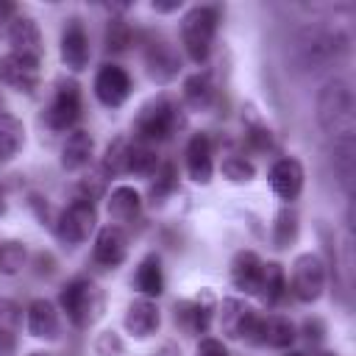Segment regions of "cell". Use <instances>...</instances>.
Wrapping results in <instances>:
<instances>
[{"instance_id": "cell-8", "label": "cell", "mask_w": 356, "mask_h": 356, "mask_svg": "<svg viewBox=\"0 0 356 356\" xmlns=\"http://www.w3.org/2000/svg\"><path fill=\"white\" fill-rule=\"evenodd\" d=\"M81 120V86L75 81H61L50 106L44 108V122L50 131H72Z\"/></svg>"}, {"instance_id": "cell-13", "label": "cell", "mask_w": 356, "mask_h": 356, "mask_svg": "<svg viewBox=\"0 0 356 356\" xmlns=\"http://www.w3.org/2000/svg\"><path fill=\"white\" fill-rule=\"evenodd\" d=\"M303 184H306V172L295 156H284L270 167V186L286 206H292L300 197Z\"/></svg>"}, {"instance_id": "cell-46", "label": "cell", "mask_w": 356, "mask_h": 356, "mask_svg": "<svg viewBox=\"0 0 356 356\" xmlns=\"http://www.w3.org/2000/svg\"><path fill=\"white\" fill-rule=\"evenodd\" d=\"M6 211H8V200H6V189L0 186V217H6Z\"/></svg>"}, {"instance_id": "cell-10", "label": "cell", "mask_w": 356, "mask_h": 356, "mask_svg": "<svg viewBox=\"0 0 356 356\" xmlns=\"http://www.w3.org/2000/svg\"><path fill=\"white\" fill-rule=\"evenodd\" d=\"M95 97L106 106V108H120L128 97H131V89H134V81L128 75L125 67L120 64H103L95 75Z\"/></svg>"}, {"instance_id": "cell-26", "label": "cell", "mask_w": 356, "mask_h": 356, "mask_svg": "<svg viewBox=\"0 0 356 356\" xmlns=\"http://www.w3.org/2000/svg\"><path fill=\"white\" fill-rule=\"evenodd\" d=\"M134 286L145 295V298H159L164 292V270H161V259L156 253H147L134 275Z\"/></svg>"}, {"instance_id": "cell-44", "label": "cell", "mask_w": 356, "mask_h": 356, "mask_svg": "<svg viewBox=\"0 0 356 356\" xmlns=\"http://www.w3.org/2000/svg\"><path fill=\"white\" fill-rule=\"evenodd\" d=\"M150 8L159 11V14H170V11H178L181 8V0L178 3H150Z\"/></svg>"}, {"instance_id": "cell-22", "label": "cell", "mask_w": 356, "mask_h": 356, "mask_svg": "<svg viewBox=\"0 0 356 356\" xmlns=\"http://www.w3.org/2000/svg\"><path fill=\"white\" fill-rule=\"evenodd\" d=\"M95 153V136L86 128H72L61 147V167L67 172H78L92 161Z\"/></svg>"}, {"instance_id": "cell-42", "label": "cell", "mask_w": 356, "mask_h": 356, "mask_svg": "<svg viewBox=\"0 0 356 356\" xmlns=\"http://www.w3.org/2000/svg\"><path fill=\"white\" fill-rule=\"evenodd\" d=\"M17 6L14 3H8V0H0V36L8 31V25H11V19L17 17Z\"/></svg>"}, {"instance_id": "cell-14", "label": "cell", "mask_w": 356, "mask_h": 356, "mask_svg": "<svg viewBox=\"0 0 356 356\" xmlns=\"http://www.w3.org/2000/svg\"><path fill=\"white\" fill-rule=\"evenodd\" d=\"M92 259H95V264H100L106 270H117L128 259V234H125V228H120L114 222L103 225L95 236Z\"/></svg>"}, {"instance_id": "cell-15", "label": "cell", "mask_w": 356, "mask_h": 356, "mask_svg": "<svg viewBox=\"0 0 356 356\" xmlns=\"http://www.w3.org/2000/svg\"><path fill=\"white\" fill-rule=\"evenodd\" d=\"M25 331L33 337V339H44V342H53L58 339L61 334V320H58V312L56 306L47 300V298H33L25 309Z\"/></svg>"}, {"instance_id": "cell-37", "label": "cell", "mask_w": 356, "mask_h": 356, "mask_svg": "<svg viewBox=\"0 0 356 356\" xmlns=\"http://www.w3.org/2000/svg\"><path fill=\"white\" fill-rule=\"evenodd\" d=\"M95 350H97V356H125V345L117 337V331H103L95 339Z\"/></svg>"}, {"instance_id": "cell-24", "label": "cell", "mask_w": 356, "mask_h": 356, "mask_svg": "<svg viewBox=\"0 0 356 356\" xmlns=\"http://www.w3.org/2000/svg\"><path fill=\"white\" fill-rule=\"evenodd\" d=\"M331 161H334V172L339 178V186L345 189V195H350L353 192V175H356V136L334 139L331 142Z\"/></svg>"}, {"instance_id": "cell-23", "label": "cell", "mask_w": 356, "mask_h": 356, "mask_svg": "<svg viewBox=\"0 0 356 356\" xmlns=\"http://www.w3.org/2000/svg\"><path fill=\"white\" fill-rule=\"evenodd\" d=\"M298 331H295V323L284 314H267L259 320V331H256V342L253 345H267V348H289L295 342Z\"/></svg>"}, {"instance_id": "cell-25", "label": "cell", "mask_w": 356, "mask_h": 356, "mask_svg": "<svg viewBox=\"0 0 356 356\" xmlns=\"http://www.w3.org/2000/svg\"><path fill=\"white\" fill-rule=\"evenodd\" d=\"M22 328V309L11 298H0V356L17 353V334Z\"/></svg>"}, {"instance_id": "cell-4", "label": "cell", "mask_w": 356, "mask_h": 356, "mask_svg": "<svg viewBox=\"0 0 356 356\" xmlns=\"http://www.w3.org/2000/svg\"><path fill=\"white\" fill-rule=\"evenodd\" d=\"M58 306L75 328H89L103 314V292L92 278L78 275L64 284L58 295Z\"/></svg>"}, {"instance_id": "cell-12", "label": "cell", "mask_w": 356, "mask_h": 356, "mask_svg": "<svg viewBox=\"0 0 356 356\" xmlns=\"http://www.w3.org/2000/svg\"><path fill=\"white\" fill-rule=\"evenodd\" d=\"M145 70H147L150 81L170 83L181 70V58H178V53L172 50V44L167 39H161V36L153 39L150 36L145 42Z\"/></svg>"}, {"instance_id": "cell-18", "label": "cell", "mask_w": 356, "mask_h": 356, "mask_svg": "<svg viewBox=\"0 0 356 356\" xmlns=\"http://www.w3.org/2000/svg\"><path fill=\"white\" fill-rule=\"evenodd\" d=\"M186 172L195 184L206 186L214 175V159H211V139L209 134L197 131L186 142Z\"/></svg>"}, {"instance_id": "cell-6", "label": "cell", "mask_w": 356, "mask_h": 356, "mask_svg": "<svg viewBox=\"0 0 356 356\" xmlns=\"http://www.w3.org/2000/svg\"><path fill=\"white\" fill-rule=\"evenodd\" d=\"M286 289L292 292V298L298 303H314L320 300L323 289H325V264L317 253H300L292 261V275Z\"/></svg>"}, {"instance_id": "cell-47", "label": "cell", "mask_w": 356, "mask_h": 356, "mask_svg": "<svg viewBox=\"0 0 356 356\" xmlns=\"http://www.w3.org/2000/svg\"><path fill=\"white\" fill-rule=\"evenodd\" d=\"M314 356H337V353H328V350H323V353H314Z\"/></svg>"}, {"instance_id": "cell-28", "label": "cell", "mask_w": 356, "mask_h": 356, "mask_svg": "<svg viewBox=\"0 0 356 356\" xmlns=\"http://www.w3.org/2000/svg\"><path fill=\"white\" fill-rule=\"evenodd\" d=\"M300 234V217L292 206H281L278 214H275V222H273V248L278 250H286L289 245H295Z\"/></svg>"}, {"instance_id": "cell-41", "label": "cell", "mask_w": 356, "mask_h": 356, "mask_svg": "<svg viewBox=\"0 0 356 356\" xmlns=\"http://www.w3.org/2000/svg\"><path fill=\"white\" fill-rule=\"evenodd\" d=\"M323 334H325V325H323V320H317V317H312V320H306L303 323V337L309 339V342H323Z\"/></svg>"}, {"instance_id": "cell-1", "label": "cell", "mask_w": 356, "mask_h": 356, "mask_svg": "<svg viewBox=\"0 0 356 356\" xmlns=\"http://www.w3.org/2000/svg\"><path fill=\"white\" fill-rule=\"evenodd\" d=\"M317 122L325 131V136L348 139L356 134V106H353V89L342 78H331L317 92Z\"/></svg>"}, {"instance_id": "cell-11", "label": "cell", "mask_w": 356, "mask_h": 356, "mask_svg": "<svg viewBox=\"0 0 356 356\" xmlns=\"http://www.w3.org/2000/svg\"><path fill=\"white\" fill-rule=\"evenodd\" d=\"M58 53H61V61L70 72H83L89 67V36H86V28L78 17H70L64 31H61V44H58Z\"/></svg>"}, {"instance_id": "cell-7", "label": "cell", "mask_w": 356, "mask_h": 356, "mask_svg": "<svg viewBox=\"0 0 356 356\" xmlns=\"http://www.w3.org/2000/svg\"><path fill=\"white\" fill-rule=\"evenodd\" d=\"M259 320H261V314L242 298H225L220 306V328L228 339H248L253 345Z\"/></svg>"}, {"instance_id": "cell-21", "label": "cell", "mask_w": 356, "mask_h": 356, "mask_svg": "<svg viewBox=\"0 0 356 356\" xmlns=\"http://www.w3.org/2000/svg\"><path fill=\"white\" fill-rule=\"evenodd\" d=\"M106 211L111 217L114 225H128V222H136L139 214H142V195L139 189L128 186V184H120L111 189V195L106 197Z\"/></svg>"}, {"instance_id": "cell-34", "label": "cell", "mask_w": 356, "mask_h": 356, "mask_svg": "<svg viewBox=\"0 0 356 356\" xmlns=\"http://www.w3.org/2000/svg\"><path fill=\"white\" fill-rule=\"evenodd\" d=\"M175 186H178V170H175V164H159V170H156V181L150 184V200L153 203H161V200H167L172 192H175Z\"/></svg>"}, {"instance_id": "cell-17", "label": "cell", "mask_w": 356, "mask_h": 356, "mask_svg": "<svg viewBox=\"0 0 356 356\" xmlns=\"http://www.w3.org/2000/svg\"><path fill=\"white\" fill-rule=\"evenodd\" d=\"M175 325L184 331V334H192V337H200L209 331L211 325V317H214V306H211V298L206 295L203 300L200 298H192V300H181L175 303Z\"/></svg>"}, {"instance_id": "cell-27", "label": "cell", "mask_w": 356, "mask_h": 356, "mask_svg": "<svg viewBox=\"0 0 356 356\" xmlns=\"http://www.w3.org/2000/svg\"><path fill=\"white\" fill-rule=\"evenodd\" d=\"M25 145V125L19 117L0 111V164L11 161Z\"/></svg>"}, {"instance_id": "cell-3", "label": "cell", "mask_w": 356, "mask_h": 356, "mask_svg": "<svg viewBox=\"0 0 356 356\" xmlns=\"http://www.w3.org/2000/svg\"><path fill=\"white\" fill-rule=\"evenodd\" d=\"M181 125H184L181 106L172 97L159 95L139 108V114L134 120V134L139 136V142L153 145V142H167Z\"/></svg>"}, {"instance_id": "cell-35", "label": "cell", "mask_w": 356, "mask_h": 356, "mask_svg": "<svg viewBox=\"0 0 356 356\" xmlns=\"http://www.w3.org/2000/svg\"><path fill=\"white\" fill-rule=\"evenodd\" d=\"M222 178H228L231 184H250L256 178V167L253 161H248L245 156H225L220 164Z\"/></svg>"}, {"instance_id": "cell-43", "label": "cell", "mask_w": 356, "mask_h": 356, "mask_svg": "<svg viewBox=\"0 0 356 356\" xmlns=\"http://www.w3.org/2000/svg\"><path fill=\"white\" fill-rule=\"evenodd\" d=\"M36 264H39V267H36L39 275H50V273L56 270V261H53L50 253H39V256H36Z\"/></svg>"}, {"instance_id": "cell-29", "label": "cell", "mask_w": 356, "mask_h": 356, "mask_svg": "<svg viewBox=\"0 0 356 356\" xmlns=\"http://www.w3.org/2000/svg\"><path fill=\"white\" fill-rule=\"evenodd\" d=\"M184 103L189 106V108H209L211 103H214V83H211V78L206 75V72H195V75H189L186 81H184Z\"/></svg>"}, {"instance_id": "cell-38", "label": "cell", "mask_w": 356, "mask_h": 356, "mask_svg": "<svg viewBox=\"0 0 356 356\" xmlns=\"http://www.w3.org/2000/svg\"><path fill=\"white\" fill-rule=\"evenodd\" d=\"M103 172H92V175H86V178H81V184H78V197L81 200H89V203H95L100 195H103Z\"/></svg>"}, {"instance_id": "cell-9", "label": "cell", "mask_w": 356, "mask_h": 356, "mask_svg": "<svg viewBox=\"0 0 356 356\" xmlns=\"http://www.w3.org/2000/svg\"><path fill=\"white\" fill-rule=\"evenodd\" d=\"M6 36L11 42V53L14 56H22V58H28L33 64H42V58H44V39H42L39 22L31 14L17 11V17L11 19Z\"/></svg>"}, {"instance_id": "cell-31", "label": "cell", "mask_w": 356, "mask_h": 356, "mask_svg": "<svg viewBox=\"0 0 356 356\" xmlns=\"http://www.w3.org/2000/svg\"><path fill=\"white\" fill-rule=\"evenodd\" d=\"M286 295V275L284 267L278 261H264V275H261V286H259V298L264 303H278Z\"/></svg>"}, {"instance_id": "cell-36", "label": "cell", "mask_w": 356, "mask_h": 356, "mask_svg": "<svg viewBox=\"0 0 356 356\" xmlns=\"http://www.w3.org/2000/svg\"><path fill=\"white\" fill-rule=\"evenodd\" d=\"M125 161H128V139L117 136L114 142H108L100 167H103L106 175H120V172H125Z\"/></svg>"}, {"instance_id": "cell-30", "label": "cell", "mask_w": 356, "mask_h": 356, "mask_svg": "<svg viewBox=\"0 0 356 356\" xmlns=\"http://www.w3.org/2000/svg\"><path fill=\"white\" fill-rule=\"evenodd\" d=\"M156 170H159V156H156L153 145H145V142H134V145H128L125 172L150 178V175H156Z\"/></svg>"}, {"instance_id": "cell-39", "label": "cell", "mask_w": 356, "mask_h": 356, "mask_svg": "<svg viewBox=\"0 0 356 356\" xmlns=\"http://www.w3.org/2000/svg\"><path fill=\"white\" fill-rule=\"evenodd\" d=\"M248 142H250V147H256V150H270V147H273V134H270V128H264V125H250V128H248Z\"/></svg>"}, {"instance_id": "cell-40", "label": "cell", "mask_w": 356, "mask_h": 356, "mask_svg": "<svg viewBox=\"0 0 356 356\" xmlns=\"http://www.w3.org/2000/svg\"><path fill=\"white\" fill-rule=\"evenodd\" d=\"M195 356H228V348L214 337H203L197 342V353Z\"/></svg>"}, {"instance_id": "cell-19", "label": "cell", "mask_w": 356, "mask_h": 356, "mask_svg": "<svg viewBox=\"0 0 356 356\" xmlns=\"http://www.w3.org/2000/svg\"><path fill=\"white\" fill-rule=\"evenodd\" d=\"M264 275V261L256 250H239L231 261V284L245 295H259Z\"/></svg>"}, {"instance_id": "cell-33", "label": "cell", "mask_w": 356, "mask_h": 356, "mask_svg": "<svg viewBox=\"0 0 356 356\" xmlns=\"http://www.w3.org/2000/svg\"><path fill=\"white\" fill-rule=\"evenodd\" d=\"M134 42V31L122 17H111L106 25V50L108 53H125Z\"/></svg>"}, {"instance_id": "cell-20", "label": "cell", "mask_w": 356, "mask_h": 356, "mask_svg": "<svg viewBox=\"0 0 356 356\" xmlns=\"http://www.w3.org/2000/svg\"><path fill=\"white\" fill-rule=\"evenodd\" d=\"M0 83L11 86L17 92H33L39 86V64L8 53L0 58Z\"/></svg>"}, {"instance_id": "cell-32", "label": "cell", "mask_w": 356, "mask_h": 356, "mask_svg": "<svg viewBox=\"0 0 356 356\" xmlns=\"http://www.w3.org/2000/svg\"><path fill=\"white\" fill-rule=\"evenodd\" d=\"M28 248L19 239H3L0 242V273L3 275H17L25 267Z\"/></svg>"}, {"instance_id": "cell-16", "label": "cell", "mask_w": 356, "mask_h": 356, "mask_svg": "<svg viewBox=\"0 0 356 356\" xmlns=\"http://www.w3.org/2000/svg\"><path fill=\"white\" fill-rule=\"evenodd\" d=\"M122 325H125V331L134 339L153 337L159 331V325H161V312H159L156 300L153 298H136V300H131L128 309H125Z\"/></svg>"}, {"instance_id": "cell-2", "label": "cell", "mask_w": 356, "mask_h": 356, "mask_svg": "<svg viewBox=\"0 0 356 356\" xmlns=\"http://www.w3.org/2000/svg\"><path fill=\"white\" fill-rule=\"evenodd\" d=\"M220 25V8L217 6H192L181 17V44L189 61L203 64L211 56L214 33Z\"/></svg>"}, {"instance_id": "cell-45", "label": "cell", "mask_w": 356, "mask_h": 356, "mask_svg": "<svg viewBox=\"0 0 356 356\" xmlns=\"http://www.w3.org/2000/svg\"><path fill=\"white\" fill-rule=\"evenodd\" d=\"M153 356H181V350H178L172 342H164V345H161V348H159Z\"/></svg>"}, {"instance_id": "cell-5", "label": "cell", "mask_w": 356, "mask_h": 356, "mask_svg": "<svg viewBox=\"0 0 356 356\" xmlns=\"http://www.w3.org/2000/svg\"><path fill=\"white\" fill-rule=\"evenodd\" d=\"M53 228H56L58 239H61V242H67L70 248L83 245V242L95 234V228H97V206H95V203H89V200L75 197L67 209H61V211H58V217H56Z\"/></svg>"}]
</instances>
